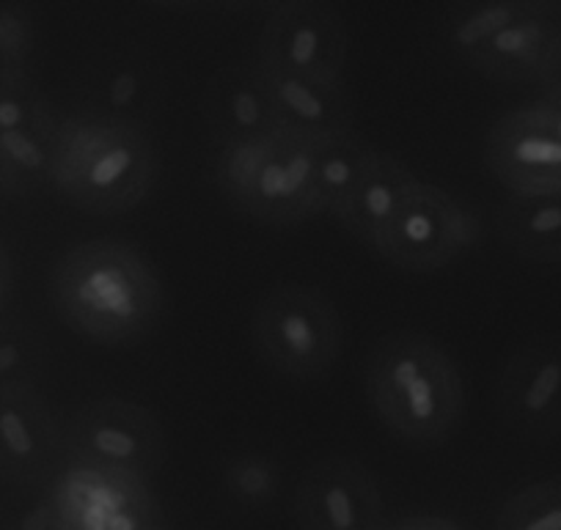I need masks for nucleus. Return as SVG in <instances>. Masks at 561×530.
Segmentation results:
<instances>
[{
    "instance_id": "f257e3e1",
    "label": "nucleus",
    "mask_w": 561,
    "mask_h": 530,
    "mask_svg": "<svg viewBox=\"0 0 561 530\" xmlns=\"http://www.w3.org/2000/svg\"><path fill=\"white\" fill-rule=\"evenodd\" d=\"M58 319L100 346H133L165 316V286L147 253L124 240H89L64 253L50 273Z\"/></svg>"
},
{
    "instance_id": "f03ea898",
    "label": "nucleus",
    "mask_w": 561,
    "mask_h": 530,
    "mask_svg": "<svg viewBox=\"0 0 561 530\" xmlns=\"http://www.w3.org/2000/svg\"><path fill=\"white\" fill-rule=\"evenodd\" d=\"M364 388L382 426L415 448L446 442L466 415V385L455 358L419 330H393L371 346Z\"/></svg>"
},
{
    "instance_id": "7ed1b4c3",
    "label": "nucleus",
    "mask_w": 561,
    "mask_h": 530,
    "mask_svg": "<svg viewBox=\"0 0 561 530\" xmlns=\"http://www.w3.org/2000/svg\"><path fill=\"white\" fill-rule=\"evenodd\" d=\"M158 171V143L144 124L83 107L58 124L50 187L80 212L96 218L129 212L152 193Z\"/></svg>"
},
{
    "instance_id": "20e7f679",
    "label": "nucleus",
    "mask_w": 561,
    "mask_h": 530,
    "mask_svg": "<svg viewBox=\"0 0 561 530\" xmlns=\"http://www.w3.org/2000/svg\"><path fill=\"white\" fill-rule=\"evenodd\" d=\"M251 344L270 371L317 380L336 366L344 346L342 313L309 284H278L251 313Z\"/></svg>"
},
{
    "instance_id": "39448f33",
    "label": "nucleus",
    "mask_w": 561,
    "mask_h": 530,
    "mask_svg": "<svg viewBox=\"0 0 561 530\" xmlns=\"http://www.w3.org/2000/svg\"><path fill=\"white\" fill-rule=\"evenodd\" d=\"M165 451L158 415L129 399H91L64 424V453L80 468L149 481L163 468Z\"/></svg>"
},
{
    "instance_id": "423d86ee",
    "label": "nucleus",
    "mask_w": 561,
    "mask_h": 530,
    "mask_svg": "<svg viewBox=\"0 0 561 530\" xmlns=\"http://www.w3.org/2000/svg\"><path fill=\"white\" fill-rule=\"evenodd\" d=\"M482 240L477 215L440 187L419 182L380 229L371 251L404 273H438Z\"/></svg>"
},
{
    "instance_id": "0eeeda50",
    "label": "nucleus",
    "mask_w": 561,
    "mask_h": 530,
    "mask_svg": "<svg viewBox=\"0 0 561 530\" xmlns=\"http://www.w3.org/2000/svg\"><path fill=\"white\" fill-rule=\"evenodd\" d=\"M347 53V25L331 0H306L267 14L253 61L273 72L342 80Z\"/></svg>"
},
{
    "instance_id": "6e6552de",
    "label": "nucleus",
    "mask_w": 561,
    "mask_h": 530,
    "mask_svg": "<svg viewBox=\"0 0 561 530\" xmlns=\"http://www.w3.org/2000/svg\"><path fill=\"white\" fill-rule=\"evenodd\" d=\"M298 530H386V503L375 475L347 457L311 464L295 486Z\"/></svg>"
},
{
    "instance_id": "1a4fd4ad",
    "label": "nucleus",
    "mask_w": 561,
    "mask_h": 530,
    "mask_svg": "<svg viewBox=\"0 0 561 530\" xmlns=\"http://www.w3.org/2000/svg\"><path fill=\"white\" fill-rule=\"evenodd\" d=\"M314 140L293 132L270 135L259 157L256 173L234 212L264 226H298L317 218Z\"/></svg>"
},
{
    "instance_id": "9d476101",
    "label": "nucleus",
    "mask_w": 561,
    "mask_h": 530,
    "mask_svg": "<svg viewBox=\"0 0 561 530\" xmlns=\"http://www.w3.org/2000/svg\"><path fill=\"white\" fill-rule=\"evenodd\" d=\"M490 173L517 196L561 193V140L550 132L537 102L504 113L484 138Z\"/></svg>"
},
{
    "instance_id": "9b49d317",
    "label": "nucleus",
    "mask_w": 561,
    "mask_h": 530,
    "mask_svg": "<svg viewBox=\"0 0 561 530\" xmlns=\"http://www.w3.org/2000/svg\"><path fill=\"white\" fill-rule=\"evenodd\" d=\"M499 413L534 440L561 435V341L537 338L517 346L499 377Z\"/></svg>"
},
{
    "instance_id": "f8f14e48",
    "label": "nucleus",
    "mask_w": 561,
    "mask_h": 530,
    "mask_svg": "<svg viewBox=\"0 0 561 530\" xmlns=\"http://www.w3.org/2000/svg\"><path fill=\"white\" fill-rule=\"evenodd\" d=\"M64 453V426L36 385L0 391V481L34 484Z\"/></svg>"
},
{
    "instance_id": "ddd939ff",
    "label": "nucleus",
    "mask_w": 561,
    "mask_h": 530,
    "mask_svg": "<svg viewBox=\"0 0 561 530\" xmlns=\"http://www.w3.org/2000/svg\"><path fill=\"white\" fill-rule=\"evenodd\" d=\"M256 69L284 132L314 143L353 132V96L344 80L300 78L262 69L259 64Z\"/></svg>"
},
{
    "instance_id": "4468645a",
    "label": "nucleus",
    "mask_w": 561,
    "mask_h": 530,
    "mask_svg": "<svg viewBox=\"0 0 561 530\" xmlns=\"http://www.w3.org/2000/svg\"><path fill=\"white\" fill-rule=\"evenodd\" d=\"M202 113L215 146L264 138L280 129L253 61L218 69L204 89Z\"/></svg>"
},
{
    "instance_id": "2eb2a0df",
    "label": "nucleus",
    "mask_w": 561,
    "mask_h": 530,
    "mask_svg": "<svg viewBox=\"0 0 561 530\" xmlns=\"http://www.w3.org/2000/svg\"><path fill=\"white\" fill-rule=\"evenodd\" d=\"M163 96L160 69L144 53L116 50L102 56L85 80L83 111L149 127Z\"/></svg>"
},
{
    "instance_id": "dca6fc26",
    "label": "nucleus",
    "mask_w": 561,
    "mask_h": 530,
    "mask_svg": "<svg viewBox=\"0 0 561 530\" xmlns=\"http://www.w3.org/2000/svg\"><path fill=\"white\" fill-rule=\"evenodd\" d=\"M559 36V18L548 12H531L479 47L466 67L495 83H537Z\"/></svg>"
},
{
    "instance_id": "f3484780",
    "label": "nucleus",
    "mask_w": 561,
    "mask_h": 530,
    "mask_svg": "<svg viewBox=\"0 0 561 530\" xmlns=\"http://www.w3.org/2000/svg\"><path fill=\"white\" fill-rule=\"evenodd\" d=\"M415 187H419V180L402 160L375 149L358 187L336 220L355 240L371 247L382 226L397 215V209L408 201Z\"/></svg>"
},
{
    "instance_id": "a211bd4d",
    "label": "nucleus",
    "mask_w": 561,
    "mask_h": 530,
    "mask_svg": "<svg viewBox=\"0 0 561 530\" xmlns=\"http://www.w3.org/2000/svg\"><path fill=\"white\" fill-rule=\"evenodd\" d=\"M499 231L517 256L539 264H561V193H510L499 209Z\"/></svg>"
},
{
    "instance_id": "6ab92c4d",
    "label": "nucleus",
    "mask_w": 561,
    "mask_h": 530,
    "mask_svg": "<svg viewBox=\"0 0 561 530\" xmlns=\"http://www.w3.org/2000/svg\"><path fill=\"white\" fill-rule=\"evenodd\" d=\"M531 12H542L534 0H451L444 20L446 47L457 61L466 64L506 25Z\"/></svg>"
},
{
    "instance_id": "aec40b11",
    "label": "nucleus",
    "mask_w": 561,
    "mask_h": 530,
    "mask_svg": "<svg viewBox=\"0 0 561 530\" xmlns=\"http://www.w3.org/2000/svg\"><path fill=\"white\" fill-rule=\"evenodd\" d=\"M375 146L364 143L355 132L322 140L314 151V187L320 215L336 220L344 204L358 187L366 165H369Z\"/></svg>"
},
{
    "instance_id": "412c9836",
    "label": "nucleus",
    "mask_w": 561,
    "mask_h": 530,
    "mask_svg": "<svg viewBox=\"0 0 561 530\" xmlns=\"http://www.w3.org/2000/svg\"><path fill=\"white\" fill-rule=\"evenodd\" d=\"M220 489L237 508L264 511L284 492V468L270 453L237 451L220 464Z\"/></svg>"
},
{
    "instance_id": "4be33fe9",
    "label": "nucleus",
    "mask_w": 561,
    "mask_h": 530,
    "mask_svg": "<svg viewBox=\"0 0 561 530\" xmlns=\"http://www.w3.org/2000/svg\"><path fill=\"white\" fill-rule=\"evenodd\" d=\"M58 124H61V118L56 124H45V127L0 135V154L7 160L18 196H31L42 187H50Z\"/></svg>"
},
{
    "instance_id": "5701e85b",
    "label": "nucleus",
    "mask_w": 561,
    "mask_h": 530,
    "mask_svg": "<svg viewBox=\"0 0 561 530\" xmlns=\"http://www.w3.org/2000/svg\"><path fill=\"white\" fill-rule=\"evenodd\" d=\"M45 341L23 322L0 319V391L36 385L45 371Z\"/></svg>"
},
{
    "instance_id": "b1692460",
    "label": "nucleus",
    "mask_w": 561,
    "mask_h": 530,
    "mask_svg": "<svg viewBox=\"0 0 561 530\" xmlns=\"http://www.w3.org/2000/svg\"><path fill=\"white\" fill-rule=\"evenodd\" d=\"M495 530H561V479L523 486L501 506Z\"/></svg>"
},
{
    "instance_id": "393cba45",
    "label": "nucleus",
    "mask_w": 561,
    "mask_h": 530,
    "mask_svg": "<svg viewBox=\"0 0 561 530\" xmlns=\"http://www.w3.org/2000/svg\"><path fill=\"white\" fill-rule=\"evenodd\" d=\"M34 50V25L18 9H0V91L25 83Z\"/></svg>"
},
{
    "instance_id": "a878e982",
    "label": "nucleus",
    "mask_w": 561,
    "mask_h": 530,
    "mask_svg": "<svg viewBox=\"0 0 561 530\" xmlns=\"http://www.w3.org/2000/svg\"><path fill=\"white\" fill-rule=\"evenodd\" d=\"M58 113L53 111L50 102L31 89L28 83H18L12 89L0 91V135L18 132V129L45 127L56 124Z\"/></svg>"
},
{
    "instance_id": "bb28decb",
    "label": "nucleus",
    "mask_w": 561,
    "mask_h": 530,
    "mask_svg": "<svg viewBox=\"0 0 561 530\" xmlns=\"http://www.w3.org/2000/svg\"><path fill=\"white\" fill-rule=\"evenodd\" d=\"M0 530H61V511H58L53 492L34 497L18 511L7 514L0 522Z\"/></svg>"
},
{
    "instance_id": "cd10ccee",
    "label": "nucleus",
    "mask_w": 561,
    "mask_h": 530,
    "mask_svg": "<svg viewBox=\"0 0 561 530\" xmlns=\"http://www.w3.org/2000/svg\"><path fill=\"white\" fill-rule=\"evenodd\" d=\"M537 85L542 89L545 100L561 102V36L553 45V50H550V58L545 64L542 74H539Z\"/></svg>"
},
{
    "instance_id": "c85d7f7f",
    "label": "nucleus",
    "mask_w": 561,
    "mask_h": 530,
    "mask_svg": "<svg viewBox=\"0 0 561 530\" xmlns=\"http://www.w3.org/2000/svg\"><path fill=\"white\" fill-rule=\"evenodd\" d=\"M386 530H466L457 522L446 517H435V514H419V517L399 519V522L388 525Z\"/></svg>"
},
{
    "instance_id": "c756f323",
    "label": "nucleus",
    "mask_w": 561,
    "mask_h": 530,
    "mask_svg": "<svg viewBox=\"0 0 561 530\" xmlns=\"http://www.w3.org/2000/svg\"><path fill=\"white\" fill-rule=\"evenodd\" d=\"M537 107H539V113H542L545 124L550 127V132H553L556 138L561 140V102H553V100H545V96H539Z\"/></svg>"
},
{
    "instance_id": "7c9ffc66",
    "label": "nucleus",
    "mask_w": 561,
    "mask_h": 530,
    "mask_svg": "<svg viewBox=\"0 0 561 530\" xmlns=\"http://www.w3.org/2000/svg\"><path fill=\"white\" fill-rule=\"evenodd\" d=\"M9 289H12V264H9L7 251L0 247V313H3V308H7Z\"/></svg>"
},
{
    "instance_id": "2f4dec72",
    "label": "nucleus",
    "mask_w": 561,
    "mask_h": 530,
    "mask_svg": "<svg viewBox=\"0 0 561 530\" xmlns=\"http://www.w3.org/2000/svg\"><path fill=\"white\" fill-rule=\"evenodd\" d=\"M7 198H18V191H14L12 173H9L7 160L0 154V201H7Z\"/></svg>"
},
{
    "instance_id": "473e14b6",
    "label": "nucleus",
    "mask_w": 561,
    "mask_h": 530,
    "mask_svg": "<svg viewBox=\"0 0 561 530\" xmlns=\"http://www.w3.org/2000/svg\"><path fill=\"white\" fill-rule=\"evenodd\" d=\"M298 3H306V0H256V9L273 14V12H280V9L298 7Z\"/></svg>"
},
{
    "instance_id": "72a5a7b5",
    "label": "nucleus",
    "mask_w": 561,
    "mask_h": 530,
    "mask_svg": "<svg viewBox=\"0 0 561 530\" xmlns=\"http://www.w3.org/2000/svg\"><path fill=\"white\" fill-rule=\"evenodd\" d=\"M154 7H163V9H191V7H202L207 0H149Z\"/></svg>"
},
{
    "instance_id": "f704fd0d",
    "label": "nucleus",
    "mask_w": 561,
    "mask_h": 530,
    "mask_svg": "<svg viewBox=\"0 0 561 530\" xmlns=\"http://www.w3.org/2000/svg\"><path fill=\"white\" fill-rule=\"evenodd\" d=\"M534 3H537V7L542 9V12L553 14V18L561 20V0H534Z\"/></svg>"
},
{
    "instance_id": "c9c22d12",
    "label": "nucleus",
    "mask_w": 561,
    "mask_h": 530,
    "mask_svg": "<svg viewBox=\"0 0 561 530\" xmlns=\"http://www.w3.org/2000/svg\"><path fill=\"white\" fill-rule=\"evenodd\" d=\"M226 9H256V0H215Z\"/></svg>"
},
{
    "instance_id": "e433bc0d",
    "label": "nucleus",
    "mask_w": 561,
    "mask_h": 530,
    "mask_svg": "<svg viewBox=\"0 0 561 530\" xmlns=\"http://www.w3.org/2000/svg\"><path fill=\"white\" fill-rule=\"evenodd\" d=\"M154 530H171V528H169V525L163 522V525H158V528H154Z\"/></svg>"
}]
</instances>
